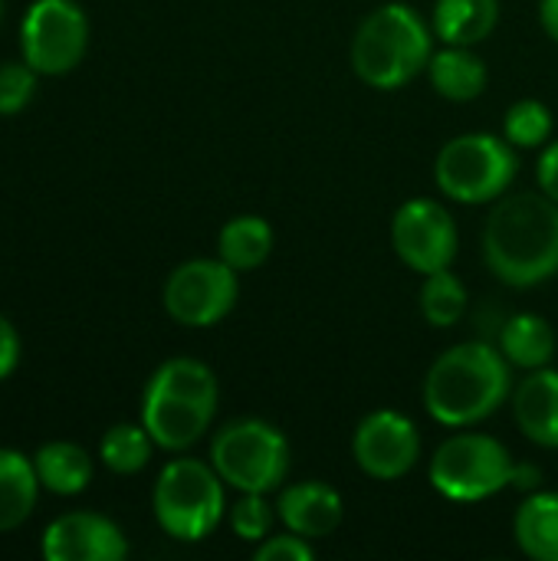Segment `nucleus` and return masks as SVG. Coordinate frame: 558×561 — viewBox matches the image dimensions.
Segmentation results:
<instances>
[{
    "mask_svg": "<svg viewBox=\"0 0 558 561\" xmlns=\"http://www.w3.org/2000/svg\"><path fill=\"white\" fill-rule=\"evenodd\" d=\"M483 260L513 289H533L558 276L556 201L529 191L500 197L483 227Z\"/></svg>",
    "mask_w": 558,
    "mask_h": 561,
    "instance_id": "obj_1",
    "label": "nucleus"
},
{
    "mask_svg": "<svg viewBox=\"0 0 558 561\" xmlns=\"http://www.w3.org/2000/svg\"><path fill=\"white\" fill-rule=\"evenodd\" d=\"M513 391L510 362L487 342L447 348L424 378V408L444 427L487 421Z\"/></svg>",
    "mask_w": 558,
    "mask_h": 561,
    "instance_id": "obj_2",
    "label": "nucleus"
},
{
    "mask_svg": "<svg viewBox=\"0 0 558 561\" xmlns=\"http://www.w3.org/2000/svg\"><path fill=\"white\" fill-rule=\"evenodd\" d=\"M217 375L197 358H168L141 394V424L155 447L181 454L194 447L217 414Z\"/></svg>",
    "mask_w": 558,
    "mask_h": 561,
    "instance_id": "obj_3",
    "label": "nucleus"
},
{
    "mask_svg": "<svg viewBox=\"0 0 558 561\" xmlns=\"http://www.w3.org/2000/svg\"><path fill=\"white\" fill-rule=\"evenodd\" d=\"M431 39L434 33L414 7L382 3L352 36V69L372 89H401L428 69Z\"/></svg>",
    "mask_w": 558,
    "mask_h": 561,
    "instance_id": "obj_4",
    "label": "nucleus"
},
{
    "mask_svg": "<svg viewBox=\"0 0 558 561\" xmlns=\"http://www.w3.org/2000/svg\"><path fill=\"white\" fill-rule=\"evenodd\" d=\"M151 510L164 536L174 542H201L224 519V480L214 463L178 457L158 473Z\"/></svg>",
    "mask_w": 558,
    "mask_h": 561,
    "instance_id": "obj_5",
    "label": "nucleus"
},
{
    "mask_svg": "<svg viewBox=\"0 0 558 561\" xmlns=\"http://www.w3.org/2000/svg\"><path fill=\"white\" fill-rule=\"evenodd\" d=\"M520 158L506 138L490 131H470L451 138L434 161V181L441 194L457 204H490L500 201L516 181Z\"/></svg>",
    "mask_w": 558,
    "mask_h": 561,
    "instance_id": "obj_6",
    "label": "nucleus"
},
{
    "mask_svg": "<svg viewBox=\"0 0 558 561\" xmlns=\"http://www.w3.org/2000/svg\"><path fill=\"white\" fill-rule=\"evenodd\" d=\"M210 463L220 480L240 493H273L289 473V440L266 421H234L217 431Z\"/></svg>",
    "mask_w": 558,
    "mask_h": 561,
    "instance_id": "obj_7",
    "label": "nucleus"
},
{
    "mask_svg": "<svg viewBox=\"0 0 558 561\" xmlns=\"http://www.w3.org/2000/svg\"><path fill=\"white\" fill-rule=\"evenodd\" d=\"M516 460L490 434H454L431 457V486L454 503H483L513 483Z\"/></svg>",
    "mask_w": 558,
    "mask_h": 561,
    "instance_id": "obj_8",
    "label": "nucleus"
},
{
    "mask_svg": "<svg viewBox=\"0 0 558 561\" xmlns=\"http://www.w3.org/2000/svg\"><path fill=\"white\" fill-rule=\"evenodd\" d=\"M89 49V16L76 0H33L20 20V56L39 76L72 72Z\"/></svg>",
    "mask_w": 558,
    "mask_h": 561,
    "instance_id": "obj_9",
    "label": "nucleus"
},
{
    "mask_svg": "<svg viewBox=\"0 0 558 561\" xmlns=\"http://www.w3.org/2000/svg\"><path fill=\"white\" fill-rule=\"evenodd\" d=\"M237 270L217 260H187L164 279V312L187 329H210L237 306Z\"/></svg>",
    "mask_w": 558,
    "mask_h": 561,
    "instance_id": "obj_10",
    "label": "nucleus"
},
{
    "mask_svg": "<svg viewBox=\"0 0 558 561\" xmlns=\"http://www.w3.org/2000/svg\"><path fill=\"white\" fill-rule=\"evenodd\" d=\"M457 243L451 210L431 197H411L391 217V247L398 260L421 276L447 270L457 256Z\"/></svg>",
    "mask_w": 558,
    "mask_h": 561,
    "instance_id": "obj_11",
    "label": "nucleus"
},
{
    "mask_svg": "<svg viewBox=\"0 0 558 561\" xmlns=\"http://www.w3.org/2000/svg\"><path fill=\"white\" fill-rule=\"evenodd\" d=\"M352 457L372 480H401L421 457V434L411 417L398 411H372L352 437Z\"/></svg>",
    "mask_w": 558,
    "mask_h": 561,
    "instance_id": "obj_12",
    "label": "nucleus"
},
{
    "mask_svg": "<svg viewBox=\"0 0 558 561\" xmlns=\"http://www.w3.org/2000/svg\"><path fill=\"white\" fill-rule=\"evenodd\" d=\"M39 552L46 561H122L128 539L102 513H62L43 529Z\"/></svg>",
    "mask_w": 558,
    "mask_h": 561,
    "instance_id": "obj_13",
    "label": "nucleus"
},
{
    "mask_svg": "<svg viewBox=\"0 0 558 561\" xmlns=\"http://www.w3.org/2000/svg\"><path fill=\"white\" fill-rule=\"evenodd\" d=\"M276 516L283 519V526L289 533H296L303 539H326L342 526L345 503H342L339 490H332L329 483L306 480V483H296L280 493Z\"/></svg>",
    "mask_w": 558,
    "mask_h": 561,
    "instance_id": "obj_14",
    "label": "nucleus"
},
{
    "mask_svg": "<svg viewBox=\"0 0 558 561\" xmlns=\"http://www.w3.org/2000/svg\"><path fill=\"white\" fill-rule=\"evenodd\" d=\"M513 414L520 431L533 444L558 450V371L553 368L529 371L513 391Z\"/></svg>",
    "mask_w": 558,
    "mask_h": 561,
    "instance_id": "obj_15",
    "label": "nucleus"
},
{
    "mask_svg": "<svg viewBox=\"0 0 558 561\" xmlns=\"http://www.w3.org/2000/svg\"><path fill=\"white\" fill-rule=\"evenodd\" d=\"M39 490L33 457L0 447V533H13L33 516Z\"/></svg>",
    "mask_w": 558,
    "mask_h": 561,
    "instance_id": "obj_16",
    "label": "nucleus"
},
{
    "mask_svg": "<svg viewBox=\"0 0 558 561\" xmlns=\"http://www.w3.org/2000/svg\"><path fill=\"white\" fill-rule=\"evenodd\" d=\"M39 486L53 496H79L92 483V457L72 440H49L33 454Z\"/></svg>",
    "mask_w": 558,
    "mask_h": 561,
    "instance_id": "obj_17",
    "label": "nucleus"
},
{
    "mask_svg": "<svg viewBox=\"0 0 558 561\" xmlns=\"http://www.w3.org/2000/svg\"><path fill=\"white\" fill-rule=\"evenodd\" d=\"M500 23V0H437L434 36L447 46H477Z\"/></svg>",
    "mask_w": 558,
    "mask_h": 561,
    "instance_id": "obj_18",
    "label": "nucleus"
},
{
    "mask_svg": "<svg viewBox=\"0 0 558 561\" xmlns=\"http://www.w3.org/2000/svg\"><path fill=\"white\" fill-rule=\"evenodd\" d=\"M428 76L437 95L451 102H474L487 92V82H490L483 59L470 46H447L434 53L428 62Z\"/></svg>",
    "mask_w": 558,
    "mask_h": 561,
    "instance_id": "obj_19",
    "label": "nucleus"
},
{
    "mask_svg": "<svg viewBox=\"0 0 558 561\" xmlns=\"http://www.w3.org/2000/svg\"><path fill=\"white\" fill-rule=\"evenodd\" d=\"M513 536L523 556L558 561V493H529L516 510Z\"/></svg>",
    "mask_w": 558,
    "mask_h": 561,
    "instance_id": "obj_20",
    "label": "nucleus"
},
{
    "mask_svg": "<svg viewBox=\"0 0 558 561\" xmlns=\"http://www.w3.org/2000/svg\"><path fill=\"white\" fill-rule=\"evenodd\" d=\"M500 352L510 365L523 371L546 368L556 355V332L553 325L536 316V312H520L513 316L503 332H500Z\"/></svg>",
    "mask_w": 558,
    "mask_h": 561,
    "instance_id": "obj_21",
    "label": "nucleus"
},
{
    "mask_svg": "<svg viewBox=\"0 0 558 561\" xmlns=\"http://www.w3.org/2000/svg\"><path fill=\"white\" fill-rule=\"evenodd\" d=\"M217 253L227 266H234L237 273H250L257 266H263L273 253V227L257 217V214H243L224 224L220 237H217Z\"/></svg>",
    "mask_w": 558,
    "mask_h": 561,
    "instance_id": "obj_22",
    "label": "nucleus"
},
{
    "mask_svg": "<svg viewBox=\"0 0 558 561\" xmlns=\"http://www.w3.org/2000/svg\"><path fill=\"white\" fill-rule=\"evenodd\" d=\"M155 450L145 424H112L99 440V460L115 477H135L148 467Z\"/></svg>",
    "mask_w": 558,
    "mask_h": 561,
    "instance_id": "obj_23",
    "label": "nucleus"
},
{
    "mask_svg": "<svg viewBox=\"0 0 558 561\" xmlns=\"http://www.w3.org/2000/svg\"><path fill=\"white\" fill-rule=\"evenodd\" d=\"M467 312V289L464 283L447 270L428 273L421 283V316L434 329H451L464 319Z\"/></svg>",
    "mask_w": 558,
    "mask_h": 561,
    "instance_id": "obj_24",
    "label": "nucleus"
},
{
    "mask_svg": "<svg viewBox=\"0 0 558 561\" xmlns=\"http://www.w3.org/2000/svg\"><path fill=\"white\" fill-rule=\"evenodd\" d=\"M503 138L513 148H543L553 138V112L539 99H520L503 118Z\"/></svg>",
    "mask_w": 558,
    "mask_h": 561,
    "instance_id": "obj_25",
    "label": "nucleus"
},
{
    "mask_svg": "<svg viewBox=\"0 0 558 561\" xmlns=\"http://www.w3.org/2000/svg\"><path fill=\"white\" fill-rule=\"evenodd\" d=\"M39 72L20 56L0 62V115H20L36 95Z\"/></svg>",
    "mask_w": 558,
    "mask_h": 561,
    "instance_id": "obj_26",
    "label": "nucleus"
},
{
    "mask_svg": "<svg viewBox=\"0 0 558 561\" xmlns=\"http://www.w3.org/2000/svg\"><path fill=\"white\" fill-rule=\"evenodd\" d=\"M273 510L276 506L266 503V493H243L230 506V526H234L237 539L263 542L270 536V526H273Z\"/></svg>",
    "mask_w": 558,
    "mask_h": 561,
    "instance_id": "obj_27",
    "label": "nucleus"
},
{
    "mask_svg": "<svg viewBox=\"0 0 558 561\" xmlns=\"http://www.w3.org/2000/svg\"><path fill=\"white\" fill-rule=\"evenodd\" d=\"M257 561H309L312 559V549H309V539L296 536V533H286V536H270L257 546Z\"/></svg>",
    "mask_w": 558,
    "mask_h": 561,
    "instance_id": "obj_28",
    "label": "nucleus"
},
{
    "mask_svg": "<svg viewBox=\"0 0 558 561\" xmlns=\"http://www.w3.org/2000/svg\"><path fill=\"white\" fill-rule=\"evenodd\" d=\"M20 332H16V325L0 312V381H7L13 371H16V365H20Z\"/></svg>",
    "mask_w": 558,
    "mask_h": 561,
    "instance_id": "obj_29",
    "label": "nucleus"
},
{
    "mask_svg": "<svg viewBox=\"0 0 558 561\" xmlns=\"http://www.w3.org/2000/svg\"><path fill=\"white\" fill-rule=\"evenodd\" d=\"M536 178H539V191H543L546 197H553L558 204V141H553V145L543 151Z\"/></svg>",
    "mask_w": 558,
    "mask_h": 561,
    "instance_id": "obj_30",
    "label": "nucleus"
},
{
    "mask_svg": "<svg viewBox=\"0 0 558 561\" xmlns=\"http://www.w3.org/2000/svg\"><path fill=\"white\" fill-rule=\"evenodd\" d=\"M510 486H516V490H523V493H533L536 486H539V470L536 467H526V463H516L513 467V483Z\"/></svg>",
    "mask_w": 558,
    "mask_h": 561,
    "instance_id": "obj_31",
    "label": "nucleus"
},
{
    "mask_svg": "<svg viewBox=\"0 0 558 561\" xmlns=\"http://www.w3.org/2000/svg\"><path fill=\"white\" fill-rule=\"evenodd\" d=\"M539 23L546 36L558 43V0H539Z\"/></svg>",
    "mask_w": 558,
    "mask_h": 561,
    "instance_id": "obj_32",
    "label": "nucleus"
},
{
    "mask_svg": "<svg viewBox=\"0 0 558 561\" xmlns=\"http://www.w3.org/2000/svg\"><path fill=\"white\" fill-rule=\"evenodd\" d=\"M0 16H3V0H0Z\"/></svg>",
    "mask_w": 558,
    "mask_h": 561,
    "instance_id": "obj_33",
    "label": "nucleus"
}]
</instances>
